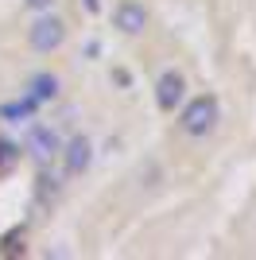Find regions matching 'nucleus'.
Returning <instances> with one entry per match:
<instances>
[{
	"label": "nucleus",
	"mask_w": 256,
	"mask_h": 260,
	"mask_svg": "<svg viewBox=\"0 0 256 260\" xmlns=\"http://www.w3.org/2000/svg\"><path fill=\"white\" fill-rule=\"evenodd\" d=\"M23 8H31L35 16H39V12H51L54 8V0H23Z\"/></svg>",
	"instance_id": "obj_9"
},
{
	"label": "nucleus",
	"mask_w": 256,
	"mask_h": 260,
	"mask_svg": "<svg viewBox=\"0 0 256 260\" xmlns=\"http://www.w3.org/2000/svg\"><path fill=\"white\" fill-rule=\"evenodd\" d=\"M27 98L35 101V105H43V101H54L58 98V78L54 74H35L31 86H27Z\"/></svg>",
	"instance_id": "obj_7"
},
{
	"label": "nucleus",
	"mask_w": 256,
	"mask_h": 260,
	"mask_svg": "<svg viewBox=\"0 0 256 260\" xmlns=\"http://www.w3.org/2000/svg\"><path fill=\"white\" fill-rule=\"evenodd\" d=\"M182 101H186V78H182L179 70H163L159 82H155V105H159L163 113H175Z\"/></svg>",
	"instance_id": "obj_3"
},
{
	"label": "nucleus",
	"mask_w": 256,
	"mask_h": 260,
	"mask_svg": "<svg viewBox=\"0 0 256 260\" xmlns=\"http://www.w3.org/2000/svg\"><path fill=\"white\" fill-rule=\"evenodd\" d=\"M113 23L124 35H144L148 31V8L136 4V0H120L117 8H113Z\"/></svg>",
	"instance_id": "obj_6"
},
{
	"label": "nucleus",
	"mask_w": 256,
	"mask_h": 260,
	"mask_svg": "<svg viewBox=\"0 0 256 260\" xmlns=\"http://www.w3.org/2000/svg\"><path fill=\"white\" fill-rule=\"evenodd\" d=\"M62 152V136L54 128H47V124H39V128H31V136H27V155H31L35 163H51L54 155Z\"/></svg>",
	"instance_id": "obj_4"
},
{
	"label": "nucleus",
	"mask_w": 256,
	"mask_h": 260,
	"mask_svg": "<svg viewBox=\"0 0 256 260\" xmlns=\"http://www.w3.org/2000/svg\"><path fill=\"white\" fill-rule=\"evenodd\" d=\"M217 120H221V105H217L213 93H198V98L182 101V109H179V128L186 136H194V140L210 136L217 128Z\"/></svg>",
	"instance_id": "obj_1"
},
{
	"label": "nucleus",
	"mask_w": 256,
	"mask_h": 260,
	"mask_svg": "<svg viewBox=\"0 0 256 260\" xmlns=\"http://www.w3.org/2000/svg\"><path fill=\"white\" fill-rule=\"evenodd\" d=\"M31 109H35V101L27 98V93H23V101H12V105H4V109H0V117H8V120H16V124H20V120H27V117H31Z\"/></svg>",
	"instance_id": "obj_8"
},
{
	"label": "nucleus",
	"mask_w": 256,
	"mask_h": 260,
	"mask_svg": "<svg viewBox=\"0 0 256 260\" xmlns=\"http://www.w3.org/2000/svg\"><path fill=\"white\" fill-rule=\"evenodd\" d=\"M27 43H31L35 54H54L66 43V23L51 12H39V20L27 27Z\"/></svg>",
	"instance_id": "obj_2"
},
{
	"label": "nucleus",
	"mask_w": 256,
	"mask_h": 260,
	"mask_svg": "<svg viewBox=\"0 0 256 260\" xmlns=\"http://www.w3.org/2000/svg\"><path fill=\"white\" fill-rule=\"evenodd\" d=\"M58 155H62L66 175H85V171H89V163H93V144H89V136H70Z\"/></svg>",
	"instance_id": "obj_5"
}]
</instances>
